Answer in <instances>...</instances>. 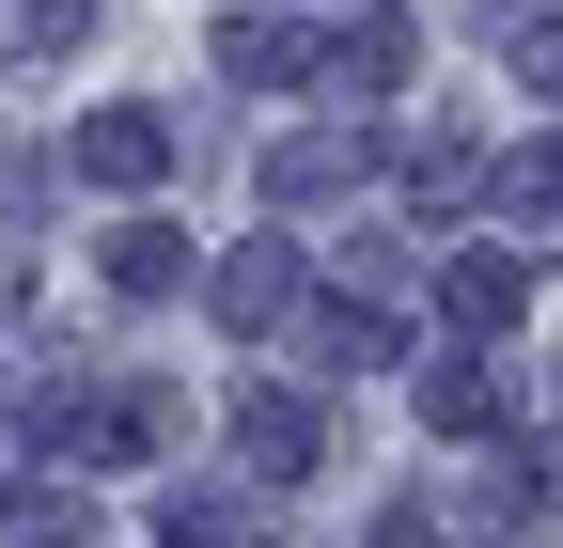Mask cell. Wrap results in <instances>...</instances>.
<instances>
[{"label":"cell","instance_id":"obj_1","mask_svg":"<svg viewBox=\"0 0 563 548\" xmlns=\"http://www.w3.org/2000/svg\"><path fill=\"white\" fill-rule=\"evenodd\" d=\"M157 157H173V125H157V110H95V125H79V173H95V188H141Z\"/></svg>","mask_w":563,"mask_h":548},{"label":"cell","instance_id":"obj_2","mask_svg":"<svg viewBox=\"0 0 563 548\" xmlns=\"http://www.w3.org/2000/svg\"><path fill=\"white\" fill-rule=\"evenodd\" d=\"M110 283H125V298H173V283H188V235H173V220H125V235H110Z\"/></svg>","mask_w":563,"mask_h":548},{"label":"cell","instance_id":"obj_3","mask_svg":"<svg viewBox=\"0 0 563 548\" xmlns=\"http://www.w3.org/2000/svg\"><path fill=\"white\" fill-rule=\"evenodd\" d=\"M282 298H298V266H282V251H235V266H220V314H235V329H266Z\"/></svg>","mask_w":563,"mask_h":548},{"label":"cell","instance_id":"obj_4","mask_svg":"<svg viewBox=\"0 0 563 548\" xmlns=\"http://www.w3.org/2000/svg\"><path fill=\"white\" fill-rule=\"evenodd\" d=\"M0 47H16V63H63V47H79V0H16V17H0Z\"/></svg>","mask_w":563,"mask_h":548},{"label":"cell","instance_id":"obj_5","mask_svg":"<svg viewBox=\"0 0 563 548\" xmlns=\"http://www.w3.org/2000/svg\"><path fill=\"white\" fill-rule=\"evenodd\" d=\"M422 407H439V424H501V376H485V361H439V376H422Z\"/></svg>","mask_w":563,"mask_h":548},{"label":"cell","instance_id":"obj_6","mask_svg":"<svg viewBox=\"0 0 563 548\" xmlns=\"http://www.w3.org/2000/svg\"><path fill=\"white\" fill-rule=\"evenodd\" d=\"M251 454L298 470V454H313V407H298V392H251Z\"/></svg>","mask_w":563,"mask_h":548},{"label":"cell","instance_id":"obj_7","mask_svg":"<svg viewBox=\"0 0 563 548\" xmlns=\"http://www.w3.org/2000/svg\"><path fill=\"white\" fill-rule=\"evenodd\" d=\"M454 314H470V329H501V314H517V266H501V251H470V266H454Z\"/></svg>","mask_w":563,"mask_h":548},{"label":"cell","instance_id":"obj_8","mask_svg":"<svg viewBox=\"0 0 563 548\" xmlns=\"http://www.w3.org/2000/svg\"><path fill=\"white\" fill-rule=\"evenodd\" d=\"M266 188H282V204H313V188H344V142H282V157H266Z\"/></svg>","mask_w":563,"mask_h":548}]
</instances>
